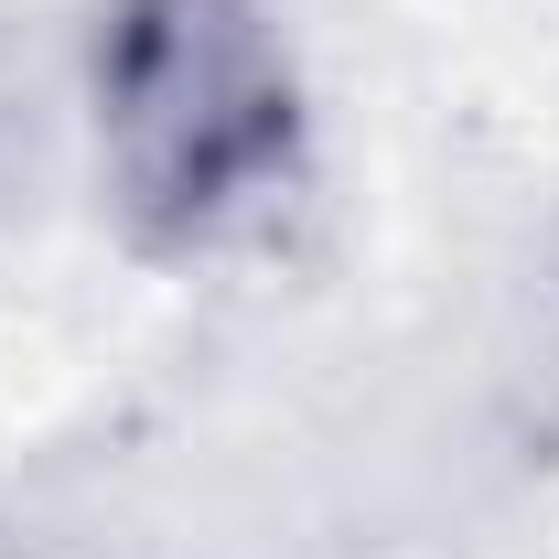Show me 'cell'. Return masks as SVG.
<instances>
[{
	"instance_id": "1",
	"label": "cell",
	"mask_w": 559,
	"mask_h": 559,
	"mask_svg": "<svg viewBox=\"0 0 559 559\" xmlns=\"http://www.w3.org/2000/svg\"><path fill=\"white\" fill-rule=\"evenodd\" d=\"M75 119L97 215L151 270L259 248L312 183V86L280 0H97Z\"/></svg>"
}]
</instances>
